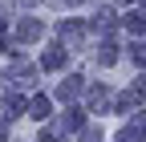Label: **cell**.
I'll list each match as a JSON object with an SVG mask.
<instances>
[{"label": "cell", "instance_id": "277c9868", "mask_svg": "<svg viewBox=\"0 0 146 142\" xmlns=\"http://www.w3.org/2000/svg\"><path fill=\"white\" fill-rule=\"evenodd\" d=\"M57 94H61V98H77V94H81V77H69V81L61 85Z\"/></svg>", "mask_w": 146, "mask_h": 142}, {"label": "cell", "instance_id": "5b68a950", "mask_svg": "<svg viewBox=\"0 0 146 142\" xmlns=\"http://www.w3.org/2000/svg\"><path fill=\"white\" fill-rule=\"evenodd\" d=\"M29 110H33V118H45V114H49V102H45V98H33Z\"/></svg>", "mask_w": 146, "mask_h": 142}, {"label": "cell", "instance_id": "52a82bcc", "mask_svg": "<svg viewBox=\"0 0 146 142\" xmlns=\"http://www.w3.org/2000/svg\"><path fill=\"white\" fill-rule=\"evenodd\" d=\"M134 61H138V65H146V41H142V45H134Z\"/></svg>", "mask_w": 146, "mask_h": 142}, {"label": "cell", "instance_id": "8992f818", "mask_svg": "<svg viewBox=\"0 0 146 142\" xmlns=\"http://www.w3.org/2000/svg\"><path fill=\"white\" fill-rule=\"evenodd\" d=\"M126 25H130V33H146V21H142V16H130Z\"/></svg>", "mask_w": 146, "mask_h": 142}, {"label": "cell", "instance_id": "6da1fadb", "mask_svg": "<svg viewBox=\"0 0 146 142\" xmlns=\"http://www.w3.org/2000/svg\"><path fill=\"white\" fill-rule=\"evenodd\" d=\"M57 33H61V41H65V45H81L85 25H81V21H61V29H57Z\"/></svg>", "mask_w": 146, "mask_h": 142}, {"label": "cell", "instance_id": "3957f363", "mask_svg": "<svg viewBox=\"0 0 146 142\" xmlns=\"http://www.w3.org/2000/svg\"><path fill=\"white\" fill-rule=\"evenodd\" d=\"M41 65H45V69H61V65H65V49H49Z\"/></svg>", "mask_w": 146, "mask_h": 142}, {"label": "cell", "instance_id": "7a4b0ae2", "mask_svg": "<svg viewBox=\"0 0 146 142\" xmlns=\"http://www.w3.org/2000/svg\"><path fill=\"white\" fill-rule=\"evenodd\" d=\"M16 37H21V41H36V37H41V21H21Z\"/></svg>", "mask_w": 146, "mask_h": 142}]
</instances>
